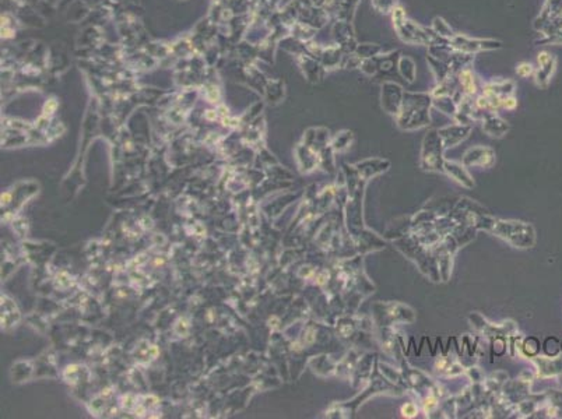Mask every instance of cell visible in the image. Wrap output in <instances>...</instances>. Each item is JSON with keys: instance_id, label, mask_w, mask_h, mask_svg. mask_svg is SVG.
<instances>
[{"instance_id": "obj_23", "label": "cell", "mask_w": 562, "mask_h": 419, "mask_svg": "<svg viewBox=\"0 0 562 419\" xmlns=\"http://www.w3.org/2000/svg\"><path fill=\"white\" fill-rule=\"evenodd\" d=\"M403 412H405V416H414L416 413H417V408L414 407V405H412V404H409V405H406L405 408H403Z\"/></svg>"}, {"instance_id": "obj_14", "label": "cell", "mask_w": 562, "mask_h": 419, "mask_svg": "<svg viewBox=\"0 0 562 419\" xmlns=\"http://www.w3.org/2000/svg\"><path fill=\"white\" fill-rule=\"evenodd\" d=\"M508 129L509 126L507 125V122L494 115L487 116L484 122V130L491 136H504L508 132Z\"/></svg>"}, {"instance_id": "obj_13", "label": "cell", "mask_w": 562, "mask_h": 419, "mask_svg": "<svg viewBox=\"0 0 562 419\" xmlns=\"http://www.w3.org/2000/svg\"><path fill=\"white\" fill-rule=\"evenodd\" d=\"M19 320V310L12 301L6 296H2V326L9 327L13 326Z\"/></svg>"}, {"instance_id": "obj_9", "label": "cell", "mask_w": 562, "mask_h": 419, "mask_svg": "<svg viewBox=\"0 0 562 419\" xmlns=\"http://www.w3.org/2000/svg\"><path fill=\"white\" fill-rule=\"evenodd\" d=\"M495 154L491 148L487 147H475L466 152L464 163L466 165H481V166H490L494 162Z\"/></svg>"}, {"instance_id": "obj_22", "label": "cell", "mask_w": 562, "mask_h": 419, "mask_svg": "<svg viewBox=\"0 0 562 419\" xmlns=\"http://www.w3.org/2000/svg\"><path fill=\"white\" fill-rule=\"evenodd\" d=\"M518 107V100L513 96H508L505 98H502V108L505 109H515Z\"/></svg>"}, {"instance_id": "obj_17", "label": "cell", "mask_w": 562, "mask_h": 419, "mask_svg": "<svg viewBox=\"0 0 562 419\" xmlns=\"http://www.w3.org/2000/svg\"><path fill=\"white\" fill-rule=\"evenodd\" d=\"M432 30L435 31V34H438L439 37H442V38H445V39H450V38L455 35V33H453V30L450 28V26H449L444 19H441V17L434 19V21H432Z\"/></svg>"}, {"instance_id": "obj_20", "label": "cell", "mask_w": 562, "mask_h": 419, "mask_svg": "<svg viewBox=\"0 0 562 419\" xmlns=\"http://www.w3.org/2000/svg\"><path fill=\"white\" fill-rule=\"evenodd\" d=\"M351 139H353V133L351 132H342L336 140H335V148H337L339 151L346 150L350 144H351Z\"/></svg>"}, {"instance_id": "obj_19", "label": "cell", "mask_w": 562, "mask_h": 419, "mask_svg": "<svg viewBox=\"0 0 562 419\" xmlns=\"http://www.w3.org/2000/svg\"><path fill=\"white\" fill-rule=\"evenodd\" d=\"M372 6L379 13H392L397 8V0H372Z\"/></svg>"}, {"instance_id": "obj_3", "label": "cell", "mask_w": 562, "mask_h": 419, "mask_svg": "<svg viewBox=\"0 0 562 419\" xmlns=\"http://www.w3.org/2000/svg\"><path fill=\"white\" fill-rule=\"evenodd\" d=\"M449 44L455 52H462V53H468V55L483 52V51H494V49H500L502 46V44L495 39H475V38H467V37L459 35V34H455L449 39Z\"/></svg>"}, {"instance_id": "obj_7", "label": "cell", "mask_w": 562, "mask_h": 419, "mask_svg": "<svg viewBox=\"0 0 562 419\" xmlns=\"http://www.w3.org/2000/svg\"><path fill=\"white\" fill-rule=\"evenodd\" d=\"M405 93L394 82H385L382 87V105L390 114H398Z\"/></svg>"}, {"instance_id": "obj_1", "label": "cell", "mask_w": 562, "mask_h": 419, "mask_svg": "<svg viewBox=\"0 0 562 419\" xmlns=\"http://www.w3.org/2000/svg\"><path fill=\"white\" fill-rule=\"evenodd\" d=\"M393 17V27L398 35V38L410 45H438V44H448L449 39H445L435 34L434 30L424 28L417 23L407 19L405 10L401 8H396L392 12Z\"/></svg>"}, {"instance_id": "obj_15", "label": "cell", "mask_w": 562, "mask_h": 419, "mask_svg": "<svg viewBox=\"0 0 562 419\" xmlns=\"http://www.w3.org/2000/svg\"><path fill=\"white\" fill-rule=\"evenodd\" d=\"M398 71L409 82H413L416 80V63L407 56L398 60Z\"/></svg>"}, {"instance_id": "obj_6", "label": "cell", "mask_w": 562, "mask_h": 419, "mask_svg": "<svg viewBox=\"0 0 562 419\" xmlns=\"http://www.w3.org/2000/svg\"><path fill=\"white\" fill-rule=\"evenodd\" d=\"M555 67H556V59L552 53L543 51L537 55V66H536V71H534L533 77L538 87L545 89L548 86L551 77L555 71Z\"/></svg>"}, {"instance_id": "obj_8", "label": "cell", "mask_w": 562, "mask_h": 419, "mask_svg": "<svg viewBox=\"0 0 562 419\" xmlns=\"http://www.w3.org/2000/svg\"><path fill=\"white\" fill-rule=\"evenodd\" d=\"M562 17V0H545V3L534 20V28L540 33L547 24Z\"/></svg>"}, {"instance_id": "obj_2", "label": "cell", "mask_w": 562, "mask_h": 419, "mask_svg": "<svg viewBox=\"0 0 562 419\" xmlns=\"http://www.w3.org/2000/svg\"><path fill=\"white\" fill-rule=\"evenodd\" d=\"M432 102L428 94L405 93L398 111V125L403 129H416L428 123V109Z\"/></svg>"}, {"instance_id": "obj_16", "label": "cell", "mask_w": 562, "mask_h": 419, "mask_svg": "<svg viewBox=\"0 0 562 419\" xmlns=\"http://www.w3.org/2000/svg\"><path fill=\"white\" fill-rule=\"evenodd\" d=\"M358 0H343L339 8V19L344 21H351Z\"/></svg>"}, {"instance_id": "obj_12", "label": "cell", "mask_w": 562, "mask_h": 419, "mask_svg": "<svg viewBox=\"0 0 562 419\" xmlns=\"http://www.w3.org/2000/svg\"><path fill=\"white\" fill-rule=\"evenodd\" d=\"M470 132V126H452L446 127L439 132V136L446 147H452L453 144H457L460 140H463Z\"/></svg>"}, {"instance_id": "obj_11", "label": "cell", "mask_w": 562, "mask_h": 419, "mask_svg": "<svg viewBox=\"0 0 562 419\" xmlns=\"http://www.w3.org/2000/svg\"><path fill=\"white\" fill-rule=\"evenodd\" d=\"M457 81H459V86L462 89L463 94L473 97L478 93V77L470 67L463 69L457 74Z\"/></svg>"}, {"instance_id": "obj_4", "label": "cell", "mask_w": 562, "mask_h": 419, "mask_svg": "<svg viewBox=\"0 0 562 419\" xmlns=\"http://www.w3.org/2000/svg\"><path fill=\"white\" fill-rule=\"evenodd\" d=\"M527 232H533V229H532V226L523 225V222H500L498 229H497L498 236L508 239L509 242H512L513 244H516L519 247H527V244L533 243V239L518 235V233H527Z\"/></svg>"}, {"instance_id": "obj_5", "label": "cell", "mask_w": 562, "mask_h": 419, "mask_svg": "<svg viewBox=\"0 0 562 419\" xmlns=\"http://www.w3.org/2000/svg\"><path fill=\"white\" fill-rule=\"evenodd\" d=\"M441 152H442V139L438 132H431L425 140L423 147V163L425 170H438V163L441 162Z\"/></svg>"}, {"instance_id": "obj_21", "label": "cell", "mask_w": 562, "mask_h": 419, "mask_svg": "<svg viewBox=\"0 0 562 419\" xmlns=\"http://www.w3.org/2000/svg\"><path fill=\"white\" fill-rule=\"evenodd\" d=\"M536 71V67L529 63V62H522L516 66V74L522 78H527V77H533Z\"/></svg>"}, {"instance_id": "obj_10", "label": "cell", "mask_w": 562, "mask_h": 419, "mask_svg": "<svg viewBox=\"0 0 562 419\" xmlns=\"http://www.w3.org/2000/svg\"><path fill=\"white\" fill-rule=\"evenodd\" d=\"M515 82L512 80H494L491 82L484 84L483 91L484 94L497 96L500 98H505L508 96H513L515 93Z\"/></svg>"}, {"instance_id": "obj_18", "label": "cell", "mask_w": 562, "mask_h": 419, "mask_svg": "<svg viewBox=\"0 0 562 419\" xmlns=\"http://www.w3.org/2000/svg\"><path fill=\"white\" fill-rule=\"evenodd\" d=\"M382 48L379 45H371V44H364V45H358L355 49V53L361 57V59H368V57H374L378 56L380 53Z\"/></svg>"}]
</instances>
